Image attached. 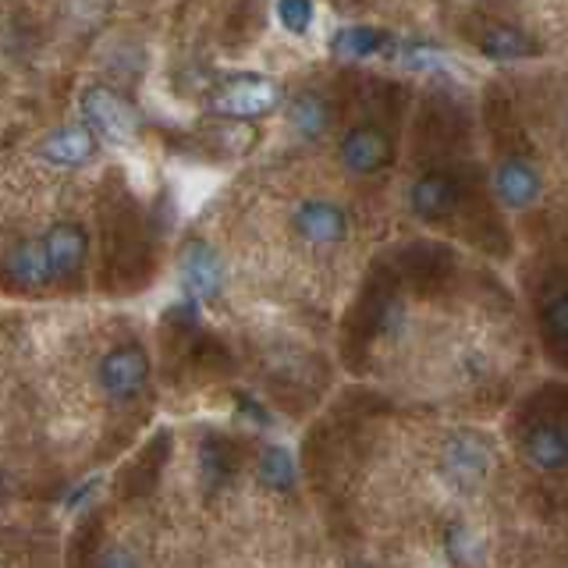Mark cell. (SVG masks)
I'll list each match as a JSON object with an SVG mask.
<instances>
[{
    "mask_svg": "<svg viewBox=\"0 0 568 568\" xmlns=\"http://www.w3.org/2000/svg\"><path fill=\"white\" fill-rule=\"evenodd\" d=\"M292 227L298 231V239H306L310 245H337L348 235V217L345 210L331 200H306L295 206Z\"/></svg>",
    "mask_w": 568,
    "mask_h": 568,
    "instance_id": "7",
    "label": "cell"
},
{
    "mask_svg": "<svg viewBox=\"0 0 568 568\" xmlns=\"http://www.w3.org/2000/svg\"><path fill=\"white\" fill-rule=\"evenodd\" d=\"M182 281L195 302H213L224 288V263L206 242H189L182 253Z\"/></svg>",
    "mask_w": 568,
    "mask_h": 568,
    "instance_id": "9",
    "label": "cell"
},
{
    "mask_svg": "<svg viewBox=\"0 0 568 568\" xmlns=\"http://www.w3.org/2000/svg\"><path fill=\"white\" fill-rule=\"evenodd\" d=\"M494 192H497V203L508 206V210H526L540 200L544 182H540V171L529 164L523 156H511L505 160L501 168L494 171Z\"/></svg>",
    "mask_w": 568,
    "mask_h": 568,
    "instance_id": "10",
    "label": "cell"
},
{
    "mask_svg": "<svg viewBox=\"0 0 568 568\" xmlns=\"http://www.w3.org/2000/svg\"><path fill=\"white\" fill-rule=\"evenodd\" d=\"M448 555H452V561H458V565H466V561H476L479 555H476V537L466 529V526H455L452 532H448Z\"/></svg>",
    "mask_w": 568,
    "mask_h": 568,
    "instance_id": "23",
    "label": "cell"
},
{
    "mask_svg": "<svg viewBox=\"0 0 568 568\" xmlns=\"http://www.w3.org/2000/svg\"><path fill=\"white\" fill-rule=\"evenodd\" d=\"M408 206L419 221H448L462 206V182L448 171H426L408 185Z\"/></svg>",
    "mask_w": 568,
    "mask_h": 568,
    "instance_id": "5",
    "label": "cell"
},
{
    "mask_svg": "<svg viewBox=\"0 0 568 568\" xmlns=\"http://www.w3.org/2000/svg\"><path fill=\"white\" fill-rule=\"evenodd\" d=\"M260 484L271 490H292L295 487V458L284 448H266L260 455Z\"/></svg>",
    "mask_w": 568,
    "mask_h": 568,
    "instance_id": "19",
    "label": "cell"
},
{
    "mask_svg": "<svg viewBox=\"0 0 568 568\" xmlns=\"http://www.w3.org/2000/svg\"><path fill=\"white\" fill-rule=\"evenodd\" d=\"M97 381L103 387V395L111 402H132L142 395V387L150 381V355L142 345L129 342L111 348L97 366Z\"/></svg>",
    "mask_w": 568,
    "mask_h": 568,
    "instance_id": "1",
    "label": "cell"
},
{
    "mask_svg": "<svg viewBox=\"0 0 568 568\" xmlns=\"http://www.w3.org/2000/svg\"><path fill=\"white\" fill-rule=\"evenodd\" d=\"M82 111H85L89 124H93V132L103 135V139H111V142H124V139L132 135V129H135L132 111L111 93V89H103V85L85 89Z\"/></svg>",
    "mask_w": 568,
    "mask_h": 568,
    "instance_id": "12",
    "label": "cell"
},
{
    "mask_svg": "<svg viewBox=\"0 0 568 568\" xmlns=\"http://www.w3.org/2000/svg\"><path fill=\"white\" fill-rule=\"evenodd\" d=\"M476 47L490 61H523V58H532V53H540V47L515 26H487L479 32Z\"/></svg>",
    "mask_w": 568,
    "mask_h": 568,
    "instance_id": "16",
    "label": "cell"
},
{
    "mask_svg": "<svg viewBox=\"0 0 568 568\" xmlns=\"http://www.w3.org/2000/svg\"><path fill=\"white\" fill-rule=\"evenodd\" d=\"M395 50V40L384 32V29H373V26H348V29H337L334 40H331V53L342 61H366V58H377V53Z\"/></svg>",
    "mask_w": 568,
    "mask_h": 568,
    "instance_id": "14",
    "label": "cell"
},
{
    "mask_svg": "<svg viewBox=\"0 0 568 568\" xmlns=\"http://www.w3.org/2000/svg\"><path fill=\"white\" fill-rule=\"evenodd\" d=\"M277 103H281L277 82L260 79V75H245V79H235L231 85H224L221 93L213 97L210 111L227 121H256L263 114H271Z\"/></svg>",
    "mask_w": 568,
    "mask_h": 568,
    "instance_id": "2",
    "label": "cell"
},
{
    "mask_svg": "<svg viewBox=\"0 0 568 568\" xmlns=\"http://www.w3.org/2000/svg\"><path fill=\"white\" fill-rule=\"evenodd\" d=\"M313 14H316L313 0H277V18L292 36H306L313 26Z\"/></svg>",
    "mask_w": 568,
    "mask_h": 568,
    "instance_id": "21",
    "label": "cell"
},
{
    "mask_svg": "<svg viewBox=\"0 0 568 568\" xmlns=\"http://www.w3.org/2000/svg\"><path fill=\"white\" fill-rule=\"evenodd\" d=\"M544 327L555 342H568V292L555 295L544 306Z\"/></svg>",
    "mask_w": 568,
    "mask_h": 568,
    "instance_id": "22",
    "label": "cell"
},
{
    "mask_svg": "<svg viewBox=\"0 0 568 568\" xmlns=\"http://www.w3.org/2000/svg\"><path fill=\"white\" fill-rule=\"evenodd\" d=\"M523 455L532 469L558 473L568 469V408L537 419L523 434Z\"/></svg>",
    "mask_w": 568,
    "mask_h": 568,
    "instance_id": "3",
    "label": "cell"
},
{
    "mask_svg": "<svg viewBox=\"0 0 568 568\" xmlns=\"http://www.w3.org/2000/svg\"><path fill=\"white\" fill-rule=\"evenodd\" d=\"M440 469L458 490L479 487L490 473V444L479 434H455L448 444H444Z\"/></svg>",
    "mask_w": 568,
    "mask_h": 568,
    "instance_id": "4",
    "label": "cell"
},
{
    "mask_svg": "<svg viewBox=\"0 0 568 568\" xmlns=\"http://www.w3.org/2000/svg\"><path fill=\"white\" fill-rule=\"evenodd\" d=\"M337 156H342V168L355 178H366V174H377L390 164V156H395V150H390V139L373 129V124H359V129H352L345 139H342V150H337Z\"/></svg>",
    "mask_w": 568,
    "mask_h": 568,
    "instance_id": "6",
    "label": "cell"
},
{
    "mask_svg": "<svg viewBox=\"0 0 568 568\" xmlns=\"http://www.w3.org/2000/svg\"><path fill=\"white\" fill-rule=\"evenodd\" d=\"M239 458H235V444L224 440V437H210L203 444V473H206V484L210 487H221L224 479L235 473Z\"/></svg>",
    "mask_w": 568,
    "mask_h": 568,
    "instance_id": "18",
    "label": "cell"
},
{
    "mask_svg": "<svg viewBox=\"0 0 568 568\" xmlns=\"http://www.w3.org/2000/svg\"><path fill=\"white\" fill-rule=\"evenodd\" d=\"M402 256H405L402 274L408 284H416V288H440L455 271L452 248H444L437 242H416V245H408Z\"/></svg>",
    "mask_w": 568,
    "mask_h": 568,
    "instance_id": "11",
    "label": "cell"
},
{
    "mask_svg": "<svg viewBox=\"0 0 568 568\" xmlns=\"http://www.w3.org/2000/svg\"><path fill=\"white\" fill-rule=\"evenodd\" d=\"M331 121H334V111H331V103L320 97V93H298L292 103H288V124H292V132L298 139H320L327 129H331Z\"/></svg>",
    "mask_w": 568,
    "mask_h": 568,
    "instance_id": "17",
    "label": "cell"
},
{
    "mask_svg": "<svg viewBox=\"0 0 568 568\" xmlns=\"http://www.w3.org/2000/svg\"><path fill=\"white\" fill-rule=\"evenodd\" d=\"M8 277L18 284V288H47L53 284V266H50V256L43 248V239L40 242H22L8 256Z\"/></svg>",
    "mask_w": 568,
    "mask_h": 568,
    "instance_id": "15",
    "label": "cell"
},
{
    "mask_svg": "<svg viewBox=\"0 0 568 568\" xmlns=\"http://www.w3.org/2000/svg\"><path fill=\"white\" fill-rule=\"evenodd\" d=\"M40 153L50 160L53 168H82L93 160L97 139H93V132H85L82 124H68V129L50 132L40 142Z\"/></svg>",
    "mask_w": 568,
    "mask_h": 568,
    "instance_id": "13",
    "label": "cell"
},
{
    "mask_svg": "<svg viewBox=\"0 0 568 568\" xmlns=\"http://www.w3.org/2000/svg\"><path fill=\"white\" fill-rule=\"evenodd\" d=\"M43 248L53 266V281H79L89 260V239L79 224H58L43 235Z\"/></svg>",
    "mask_w": 568,
    "mask_h": 568,
    "instance_id": "8",
    "label": "cell"
},
{
    "mask_svg": "<svg viewBox=\"0 0 568 568\" xmlns=\"http://www.w3.org/2000/svg\"><path fill=\"white\" fill-rule=\"evenodd\" d=\"M395 58L405 64V68H413V71H444L448 68V58H444L440 50H434V47H426V43H395Z\"/></svg>",
    "mask_w": 568,
    "mask_h": 568,
    "instance_id": "20",
    "label": "cell"
}]
</instances>
